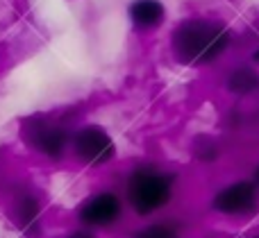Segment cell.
<instances>
[{"label":"cell","mask_w":259,"mask_h":238,"mask_svg":"<svg viewBox=\"0 0 259 238\" xmlns=\"http://www.w3.org/2000/svg\"><path fill=\"white\" fill-rule=\"evenodd\" d=\"M230 32L221 23L193 18L173 32V52L182 64H211L228 50Z\"/></svg>","instance_id":"1"},{"label":"cell","mask_w":259,"mask_h":238,"mask_svg":"<svg viewBox=\"0 0 259 238\" xmlns=\"http://www.w3.org/2000/svg\"><path fill=\"white\" fill-rule=\"evenodd\" d=\"M121 213H123L121 198L116 193H112V191H103V193H96L94 198H89L80 207V222L98 229V227L116 225Z\"/></svg>","instance_id":"5"},{"label":"cell","mask_w":259,"mask_h":238,"mask_svg":"<svg viewBox=\"0 0 259 238\" xmlns=\"http://www.w3.org/2000/svg\"><path fill=\"white\" fill-rule=\"evenodd\" d=\"M257 207V189L252 182H234L214 195V209L225 216H246Z\"/></svg>","instance_id":"6"},{"label":"cell","mask_w":259,"mask_h":238,"mask_svg":"<svg viewBox=\"0 0 259 238\" xmlns=\"http://www.w3.org/2000/svg\"><path fill=\"white\" fill-rule=\"evenodd\" d=\"M68 238H96L94 234H89V231H73Z\"/></svg>","instance_id":"11"},{"label":"cell","mask_w":259,"mask_h":238,"mask_svg":"<svg viewBox=\"0 0 259 238\" xmlns=\"http://www.w3.org/2000/svg\"><path fill=\"white\" fill-rule=\"evenodd\" d=\"M130 207L139 216H150L164 209L173 195V177L152 166H141L132 170L125 184Z\"/></svg>","instance_id":"2"},{"label":"cell","mask_w":259,"mask_h":238,"mask_svg":"<svg viewBox=\"0 0 259 238\" xmlns=\"http://www.w3.org/2000/svg\"><path fill=\"white\" fill-rule=\"evenodd\" d=\"M71 148L73 154L87 166H103V163L112 161L116 154L112 136L98 125H87L77 130L71 139Z\"/></svg>","instance_id":"3"},{"label":"cell","mask_w":259,"mask_h":238,"mask_svg":"<svg viewBox=\"0 0 259 238\" xmlns=\"http://www.w3.org/2000/svg\"><path fill=\"white\" fill-rule=\"evenodd\" d=\"M134 238H180V229L173 222H155V225L141 227Z\"/></svg>","instance_id":"10"},{"label":"cell","mask_w":259,"mask_h":238,"mask_svg":"<svg viewBox=\"0 0 259 238\" xmlns=\"http://www.w3.org/2000/svg\"><path fill=\"white\" fill-rule=\"evenodd\" d=\"M25 141L32 150L41 152L48 159H62L71 145V136L62 125L50 121H34L25 127Z\"/></svg>","instance_id":"4"},{"label":"cell","mask_w":259,"mask_h":238,"mask_svg":"<svg viewBox=\"0 0 259 238\" xmlns=\"http://www.w3.org/2000/svg\"><path fill=\"white\" fill-rule=\"evenodd\" d=\"M228 89L237 95H250L259 91V73L248 66H239L230 73Z\"/></svg>","instance_id":"8"},{"label":"cell","mask_w":259,"mask_h":238,"mask_svg":"<svg viewBox=\"0 0 259 238\" xmlns=\"http://www.w3.org/2000/svg\"><path fill=\"white\" fill-rule=\"evenodd\" d=\"M255 184L259 186V166H257V170H255Z\"/></svg>","instance_id":"12"},{"label":"cell","mask_w":259,"mask_h":238,"mask_svg":"<svg viewBox=\"0 0 259 238\" xmlns=\"http://www.w3.org/2000/svg\"><path fill=\"white\" fill-rule=\"evenodd\" d=\"M164 5L159 0H134L130 5V18L137 27H143V30H152L157 27L161 21H164Z\"/></svg>","instance_id":"7"},{"label":"cell","mask_w":259,"mask_h":238,"mask_svg":"<svg viewBox=\"0 0 259 238\" xmlns=\"http://www.w3.org/2000/svg\"><path fill=\"white\" fill-rule=\"evenodd\" d=\"M16 216L23 227H30L39 216V202L32 195H21L16 202Z\"/></svg>","instance_id":"9"}]
</instances>
